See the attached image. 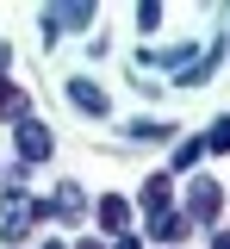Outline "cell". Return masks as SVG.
<instances>
[{
    "instance_id": "6da1fadb",
    "label": "cell",
    "mask_w": 230,
    "mask_h": 249,
    "mask_svg": "<svg viewBox=\"0 0 230 249\" xmlns=\"http://www.w3.org/2000/svg\"><path fill=\"white\" fill-rule=\"evenodd\" d=\"M32 218H50V206H32V199H25V187H6V193H0V237H13V243H19Z\"/></svg>"
},
{
    "instance_id": "7a4b0ae2",
    "label": "cell",
    "mask_w": 230,
    "mask_h": 249,
    "mask_svg": "<svg viewBox=\"0 0 230 249\" xmlns=\"http://www.w3.org/2000/svg\"><path fill=\"white\" fill-rule=\"evenodd\" d=\"M218 206H224V187L218 181H193L187 187V218H193V224H212Z\"/></svg>"
},
{
    "instance_id": "3957f363",
    "label": "cell",
    "mask_w": 230,
    "mask_h": 249,
    "mask_svg": "<svg viewBox=\"0 0 230 249\" xmlns=\"http://www.w3.org/2000/svg\"><path fill=\"white\" fill-rule=\"evenodd\" d=\"M19 156L25 162H50V131L37 119H19Z\"/></svg>"
},
{
    "instance_id": "277c9868",
    "label": "cell",
    "mask_w": 230,
    "mask_h": 249,
    "mask_svg": "<svg viewBox=\"0 0 230 249\" xmlns=\"http://www.w3.org/2000/svg\"><path fill=\"white\" fill-rule=\"evenodd\" d=\"M81 25H94V6H81V0H75V6H50V13H44V31H81Z\"/></svg>"
},
{
    "instance_id": "5b68a950",
    "label": "cell",
    "mask_w": 230,
    "mask_h": 249,
    "mask_svg": "<svg viewBox=\"0 0 230 249\" xmlns=\"http://www.w3.org/2000/svg\"><path fill=\"white\" fill-rule=\"evenodd\" d=\"M193 231V218H181V212H156L149 218V237H162V243H181Z\"/></svg>"
},
{
    "instance_id": "8992f818",
    "label": "cell",
    "mask_w": 230,
    "mask_h": 249,
    "mask_svg": "<svg viewBox=\"0 0 230 249\" xmlns=\"http://www.w3.org/2000/svg\"><path fill=\"white\" fill-rule=\"evenodd\" d=\"M68 100H75L81 112H94V119H106V93H99L94 81H68Z\"/></svg>"
},
{
    "instance_id": "52a82bcc",
    "label": "cell",
    "mask_w": 230,
    "mask_h": 249,
    "mask_svg": "<svg viewBox=\"0 0 230 249\" xmlns=\"http://www.w3.org/2000/svg\"><path fill=\"white\" fill-rule=\"evenodd\" d=\"M137 199H143V212H149V218H156V212H168V175H149Z\"/></svg>"
},
{
    "instance_id": "ba28073f",
    "label": "cell",
    "mask_w": 230,
    "mask_h": 249,
    "mask_svg": "<svg viewBox=\"0 0 230 249\" xmlns=\"http://www.w3.org/2000/svg\"><path fill=\"white\" fill-rule=\"evenodd\" d=\"M99 224H106V231H125V224H131V206L106 193V199H99Z\"/></svg>"
},
{
    "instance_id": "9c48e42d",
    "label": "cell",
    "mask_w": 230,
    "mask_h": 249,
    "mask_svg": "<svg viewBox=\"0 0 230 249\" xmlns=\"http://www.w3.org/2000/svg\"><path fill=\"white\" fill-rule=\"evenodd\" d=\"M50 212H56V218H81V187H56V199H50Z\"/></svg>"
},
{
    "instance_id": "30bf717a",
    "label": "cell",
    "mask_w": 230,
    "mask_h": 249,
    "mask_svg": "<svg viewBox=\"0 0 230 249\" xmlns=\"http://www.w3.org/2000/svg\"><path fill=\"white\" fill-rule=\"evenodd\" d=\"M25 106H32L25 93L13 88V81H0V112H6V119H25Z\"/></svg>"
},
{
    "instance_id": "8fae6325",
    "label": "cell",
    "mask_w": 230,
    "mask_h": 249,
    "mask_svg": "<svg viewBox=\"0 0 230 249\" xmlns=\"http://www.w3.org/2000/svg\"><path fill=\"white\" fill-rule=\"evenodd\" d=\"M199 156H205V143H199V137H193V143H181V150H174V168H193Z\"/></svg>"
},
{
    "instance_id": "7c38bea8",
    "label": "cell",
    "mask_w": 230,
    "mask_h": 249,
    "mask_svg": "<svg viewBox=\"0 0 230 249\" xmlns=\"http://www.w3.org/2000/svg\"><path fill=\"white\" fill-rule=\"evenodd\" d=\"M137 25L156 31V25H162V6H156V0H143V6H137Z\"/></svg>"
},
{
    "instance_id": "4fadbf2b",
    "label": "cell",
    "mask_w": 230,
    "mask_h": 249,
    "mask_svg": "<svg viewBox=\"0 0 230 249\" xmlns=\"http://www.w3.org/2000/svg\"><path fill=\"white\" fill-rule=\"evenodd\" d=\"M205 150H230V119L212 124V137H205Z\"/></svg>"
},
{
    "instance_id": "5bb4252c",
    "label": "cell",
    "mask_w": 230,
    "mask_h": 249,
    "mask_svg": "<svg viewBox=\"0 0 230 249\" xmlns=\"http://www.w3.org/2000/svg\"><path fill=\"white\" fill-rule=\"evenodd\" d=\"M112 249H143V243H137V237H118V243H112Z\"/></svg>"
},
{
    "instance_id": "9a60e30c",
    "label": "cell",
    "mask_w": 230,
    "mask_h": 249,
    "mask_svg": "<svg viewBox=\"0 0 230 249\" xmlns=\"http://www.w3.org/2000/svg\"><path fill=\"white\" fill-rule=\"evenodd\" d=\"M212 249H230V231H224V237H218V243H212Z\"/></svg>"
},
{
    "instance_id": "2e32d148",
    "label": "cell",
    "mask_w": 230,
    "mask_h": 249,
    "mask_svg": "<svg viewBox=\"0 0 230 249\" xmlns=\"http://www.w3.org/2000/svg\"><path fill=\"white\" fill-rule=\"evenodd\" d=\"M44 249H63V243H44Z\"/></svg>"
},
{
    "instance_id": "e0dca14e",
    "label": "cell",
    "mask_w": 230,
    "mask_h": 249,
    "mask_svg": "<svg viewBox=\"0 0 230 249\" xmlns=\"http://www.w3.org/2000/svg\"><path fill=\"white\" fill-rule=\"evenodd\" d=\"M81 249H99V243H81Z\"/></svg>"
}]
</instances>
